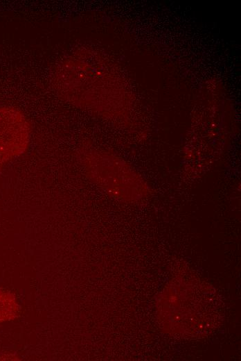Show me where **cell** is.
<instances>
[{
  "instance_id": "obj_1",
  "label": "cell",
  "mask_w": 241,
  "mask_h": 361,
  "mask_svg": "<svg viewBox=\"0 0 241 361\" xmlns=\"http://www.w3.org/2000/svg\"><path fill=\"white\" fill-rule=\"evenodd\" d=\"M30 128L24 115L10 108H0V168L26 150Z\"/></svg>"
},
{
  "instance_id": "obj_2",
  "label": "cell",
  "mask_w": 241,
  "mask_h": 361,
  "mask_svg": "<svg viewBox=\"0 0 241 361\" xmlns=\"http://www.w3.org/2000/svg\"><path fill=\"white\" fill-rule=\"evenodd\" d=\"M90 170L100 187L116 196L134 199L145 192L143 183L132 169L100 167Z\"/></svg>"
},
{
  "instance_id": "obj_3",
  "label": "cell",
  "mask_w": 241,
  "mask_h": 361,
  "mask_svg": "<svg viewBox=\"0 0 241 361\" xmlns=\"http://www.w3.org/2000/svg\"><path fill=\"white\" fill-rule=\"evenodd\" d=\"M17 311L18 305L15 297L0 289V322L12 319Z\"/></svg>"
}]
</instances>
